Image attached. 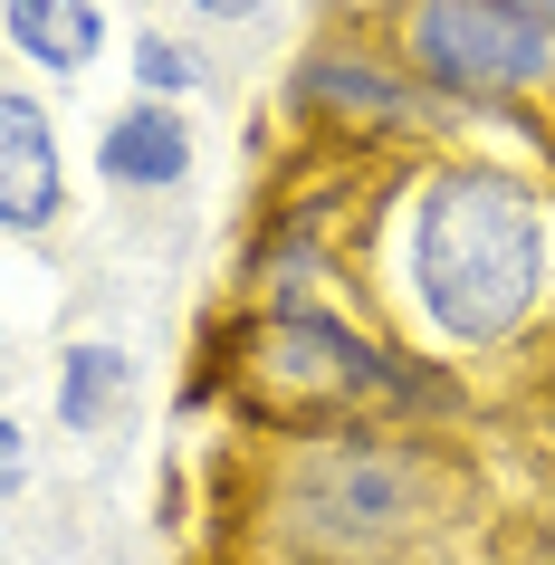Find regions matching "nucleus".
Segmentation results:
<instances>
[{
    "mask_svg": "<svg viewBox=\"0 0 555 565\" xmlns=\"http://www.w3.org/2000/svg\"><path fill=\"white\" fill-rule=\"evenodd\" d=\"M67 221V153H58V116L30 87L0 77V231L10 239H49Z\"/></svg>",
    "mask_w": 555,
    "mask_h": 565,
    "instance_id": "6",
    "label": "nucleus"
},
{
    "mask_svg": "<svg viewBox=\"0 0 555 565\" xmlns=\"http://www.w3.org/2000/svg\"><path fill=\"white\" fill-rule=\"evenodd\" d=\"M49 413H58V431H77V441L116 431V422L135 413V355L106 345V335H77V345L58 355V393H49Z\"/></svg>",
    "mask_w": 555,
    "mask_h": 565,
    "instance_id": "9",
    "label": "nucleus"
},
{
    "mask_svg": "<svg viewBox=\"0 0 555 565\" xmlns=\"http://www.w3.org/2000/svg\"><path fill=\"white\" fill-rule=\"evenodd\" d=\"M30 479H39V441H30V422L0 413V508L30 499Z\"/></svg>",
    "mask_w": 555,
    "mask_h": 565,
    "instance_id": "11",
    "label": "nucleus"
},
{
    "mask_svg": "<svg viewBox=\"0 0 555 565\" xmlns=\"http://www.w3.org/2000/svg\"><path fill=\"white\" fill-rule=\"evenodd\" d=\"M288 106L345 125V135H412V125H431V87L403 58H374V49H307L288 77Z\"/></svg>",
    "mask_w": 555,
    "mask_h": 565,
    "instance_id": "5",
    "label": "nucleus"
},
{
    "mask_svg": "<svg viewBox=\"0 0 555 565\" xmlns=\"http://www.w3.org/2000/svg\"><path fill=\"white\" fill-rule=\"evenodd\" d=\"M460 518V450L412 422H307L278 441L259 489V527L288 565H431Z\"/></svg>",
    "mask_w": 555,
    "mask_h": 565,
    "instance_id": "2",
    "label": "nucleus"
},
{
    "mask_svg": "<svg viewBox=\"0 0 555 565\" xmlns=\"http://www.w3.org/2000/svg\"><path fill=\"white\" fill-rule=\"evenodd\" d=\"M125 67H135V96H153V106H192V96L211 87V58L192 39H173V30H145L125 49Z\"/></svg>",
    "mask_w": 555,
    "mask_h": 565,
    "instance_id": "10",
    "label": "nucleus"
},
{
    "mask_svg": "<svg viewBox=\"0 0 555 565\" xmlns=\"http://www.w3.org/2000/svg\"><path fill=\"white\" fill-rule=\"evenodd\" d=\"M192 20H211V30H249V20H268L278 0H182Z\"/></svg>",
    "mask_w": 555,
    "mask_h": 565,
    "instance_id": "12",
    "label": "nucleus"
},
{
    "mask_svg": "<svg viewBox=\"0 0 555 565\" xmlns=\"http://www.w3.org/2000/svg\"><path fill=\"white\" fill-rule=\"evenodd\" d=\"M403 67L431 106H517L555 87V30L517 0H403Z\"/></svg>",
    "mask_w": 555,
    "mask_h": 565,
    "instance_id": "4",
    "label": "nucleus"
},
{
    "mask_svg": "<svg viewBox=\"0 0 555 565\" xmlns=\"http://www.w3.org/2000/svg\"><path fill=\"white\" fill-rule=\"evenodd\" d=\"M96 182L106 192H182L192 182V116L153 106V96L116 106L106 135H96Z\"/></svg>",
    "mask_w": 555,
    "mask_h": 565,
    "instance_id": "7",
    "label": "nucleus"
},
{
    "mask_svg": "<svg viewBox=\"0 0 555 565\" xmlns=\"http://www.w3.org/2000/svg\"><path fill=\"white\" fill-rule=\"evenodd\" d=\"M0 39L20 49V67L67 87L106 58V0H0Z\"/></svg>",
    "mask_w": 555,
    "mask_h": 565,
    "instance_id": "8",
    "label": "nucleus"
},
{
    "mask_svg": "<svg viewBox=\"0 0 555 565\" xmlns=\"http://www.w3.org/2000/svg\"><path fill=\"white\" fill-rule=\"evenodd\" d=\"M555 278L546 192L489 153H450L393 192V298L440 355H498L536 327Z\"/></svg>",
    "mask_w": 555,
    "mask_h": 565,
    "instance_id": "1",
    "label": "nucleus"
},
{
    "mask_svg": "<svg viewBox=\"0 0 555 565\" xmlns=\"http://www.w3.org/2000/svg\"><path fill=\"white\" fill-rule=\"evenodd\" d=\"M239 393H259V413L288 431L354 422V413H403L421 431L431 413L460 403V384L431 355H403L317 298H259L239 317Z\"/></svg>",
    "mask_w": 555,
    "mask_h": 565,
    "instance_id": "3",
    "label": "nucleus"
},
{
    "mask_svg": "<svg viewBox=\"0 0 555 565\" xmlns=\"http://www.w3.org/2000/svg\"><path fill=\"white\" fill-rule=\"evenodd\" d=\"M517 10H526V20H546V30H555V0H517Z\"/></svg>",
    "mask_w": 555,
    "mask_h": 565,
    "instance_id": "13",
    "label": "nucleus"
}]
</instances>
